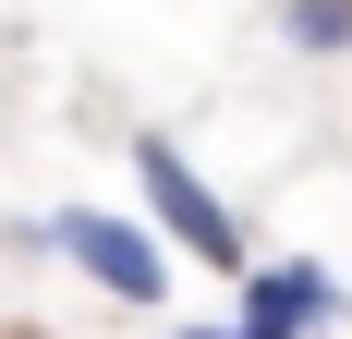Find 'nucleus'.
Wrapping results in <instances>:
<instances>
[{"mask_svg": "<svg viewBox=\"0 0 352 339\" xmlns=\"http://www.w3.org/2000/svg\"><path fill=\"white\" fill-rule=\"evenodd\" d=\"M134 182L158 194V218H170V231L195 242V255H207L219 279H243V267H255V255H243V218H231V206H219L207 182L182 170V145H170V134H134Z\"/></svg>", "mask_w": 352, "mask_h": 339, "instance_id": "obj_1", "label": "nucleus"}, {"mask_svg": "<svg viewBox=\"0 0 352 339\" xmlns=\"http://www.w3.org/2000/svg\"><path fill=\"white\" fill-rule=\"evenodd\" d=\"M280 49L292 61H352V0H280Z\"/></svg>", "mask_w": 352, "mask_h": 339, "instance_id": "obj_3", "label": "nucleus"}, {"mask_svg": "<svg viewBox=\"0 0 352 339\" xmlns=\"http://www.w3.org/2000/svg\"><path fill=\"white\" fill-rule=\"evenodd\" d=\"M49 242H61L73 267L98 279L109 303H158V291H170V267H158V242H146L134 218H109V206H61V218H49Z\"/></svg>", "mask_w": 352, "mask_h": 339, "instance_id": "obj_2", "label": "nucleus"}]
</instances>
